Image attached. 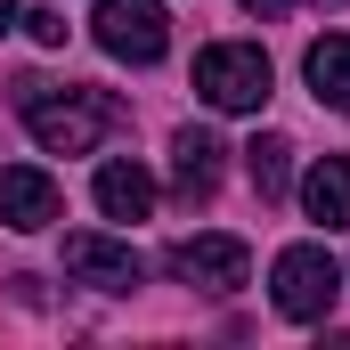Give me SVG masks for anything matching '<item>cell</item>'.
Masks as SVG:
<instances>
[{"label": "cell", "mask_w": 350, "mask_h": 350, "mask_svg": "<svg viewBox=\"0 0 350 350\" xmlns=\"http://www.w3.org/2000/svg\"><path fill=\"white\" fill-rule=\"evenodd\" d=\"M90 33H98V49L122 57V66H155V57L172 49V16H163V0H98Z\"/></svg>", "instance_id": "3957f363"}, {"label": "cell", "mask_w": 350, "mask_h": 350, "mask_svg": "<svg viewBox=\"0 0 350 350\" xmlns=\"http://www.w3.org/2000/svg\"><path fill=\"white\" fill-rule=\"evenodd\" d=\"M16 114L33 122V139L49 147V155H90L106 131H122L131 122V106L114 98V90H49V82H16Z\"/></svg>", "instance_id": "6da1fadb"}, {"label": "cell", "mask_w": 350, "mask_h": 350, "mask_svg": "<svg viewBox=\"0 0 350 350\" xmlns=\"http://www.w3.org/2000/svg\"><path fill=\"white\" fill-rule=\"evenodd\" d=\"M66 277L90 285V293H131L139 285V253L98 237V228H82V237H66Z\"/></svg>", "instance_id": "52a82bcc"}, {"label": "cell", "mask_w": 350, "mask_h": 350, "mask_svg": "<svg viewBox=\"0 0 350 350\" xmlns=\"http://www.w3.org/2000/svg\"><path fill=\"white\" fill-rule=\"evenodd\" d=\"M245 179H253V196H261V204H277V196H285V179H293V139H285V131H261V139L245 147Z\"/></svg>", "instance_id": "7c38bea8"}, {"label": "cell", "mask_w": 350, "mask_h": 350, "mask_svg": "<svg viewBox=\"0 0 350 350\" xmlns=\"http://www.w3.org/2000/svg\"><path fill=\"white\" fill-rule=\"evenodd\" d=\"M57 212H66V196H57V179L41 172V163H0V220L16 237H41Z\"/></svg>", "instance_id": "8992f818"}, {"label": "cell", "mask_w": 350, "mask_h": 350, "mask_svg": "<svg viewBox=\"0 0 350 350\" xmlns=\"http://www.w3.org/2000/svg\"><path fill=\"white\" fill-rule=\"evenodd\" d=\"M269 57L253 41H212V49H196V98L204 106H220V114H261L269 106Z\"/></svg>", "instance_id": "7a4b0ae2"}, {"label": "cell", "mask_w": 350, "mask_h": 350, "mask_svg": "<svg viewBox=\"0 0 350 350\" xmlns=\"http://www.w3.org/2000/svg\"><path fill=\"white\" fill-rule=\"evenodd\" d=\"M301 74H310V90H318V106L350 114V33H326V41H310Z\"/></svg>", "instance_id": "30bf717a"}, {"label": "cell", "mask_w": 350, "mask_h": 350, "mask_svg": "<svg viewBox=\"0 0 350 350\" xmlns=\"http://www.w3.org/2000/svg\"><path fill=\"white\" fill-rule=\"evenodd\" d=\"M220 155H228V147H220L212 131H196V122H187V131L172 139V179H179V204H212V187H220Z\"/></svg>", "instance_id": "ba28073f"}, {"label": "cell", "mask_w": 350, "mask_h": 350, "mask_svg": "<svg viewBox=\"0 0 350 350\" xmlns=\"http://www.w3.org/2000/svg\"><path fill=\"white\" fill-rule=\"evenodd\" d=\"M98 212H106V220H147V212H155L147 163H106V172H98Z\"/></svg>", "instance_id": "8fae6325"}, {"label": "cell", "mask_w": 350, "mask_h": 350, "mask_svg": "<svg viewBox=\"0 0 350 350\" xmlns=\"http://www.w3.org/2000/svg\"><path fill=\"white\" fill-rule=\"evenodd\" d=\"M25 33H33L41 49H57V41H66V16H57V8H33V16H25Z\"/></svg>", "instance_id": "4fadbf2b"}, {"label": "cell", "mask_w": 350, "mask_h": 350, "mask_svg": "<svg viewBox=\"0 0 350 350\" xmlns=\"http://www.w3.org/2000/svg\"><path fill=\"white\" fill-rule=\"evenodd\" d=\"M172 277L196 293H237L253 277V253H245V237H187V245H172Z\"/></svg>", "instance_id": "5b68a950"}, {"label": "cell", "mask_w": 350, "mask_h": 350, "mask_svg": "<svg viewBox=\"0 0 350 350\" xmlns=\"http://www.w3.org/2000/svg\"><path fill=\"white\" fill-rule=\"evenodd\" d=\"M269 293H277V310L285 318H326L334 310V293H342V269L326 245H285L277 269H269Z\"/></svg>", "instance_id": "277c9868"}, {"label": "cell", "mask_w": 350, "mask_h": 350, "mask_svg": "<svg viewBox=\"0 0 350 350\" xmlns=\"http://www.w3.org/2000/svg\"><path fill=\"white\" fill-rule=\"evenodd\" d=\"M8 25H16V0H0V33H8Z\"/></svg>", "instance_id": "9a60e30c"}, {"label": "cell", "mask_w": 350, "mask_h": 350, "mask_svg": "<svg viewBox=\"0 0 350 350\" xmlns=\"http://www.w3.org/2000/svg\"><path fill=\"white\" fill-rule=\"evenodd\" d=\"M301 212L318 228H350V155H318L301 179Z\"/></svg>", "instance_id": "9c48e42d"}, {"label": "cell", "mask_w": 350, "mask_h": 350, "mask_svg": "<svg viewBox=\"0 0 350 350\" xmlns=\"http://www.w3.org/2000/svg\"><path fill=\"white\" fill-rule=\"evenodd\" d=\"M237 8H253V16H261V25H277V16H285V8H293V0H237Z\"/></svg>", "instance_id": "5bb4252c"}]
</instances>
